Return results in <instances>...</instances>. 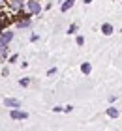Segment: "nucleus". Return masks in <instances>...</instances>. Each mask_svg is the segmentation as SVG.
Here are the masks:
<instances>
[{
  "instance_id": "1",
  "label": "nucleus",
  "mask_w": 122,
  "mask_h": 131,
  "mask_svg": "<svg viewBox=\"0 0 122 131\" xmlns=\"http://www.w3.org/2000/svg\"><path fill=\"white\" fill-rule=\"evenodd\" d=\"M24 11H28L32 17H36V15H40L41 11H43V6H41L40 0H26V2H24Z\"/></svg>"
},
{
  "instance_id": "2",
  "label": "nucleus",
  "mask_w": 122,
  "mask_h": 131,
  "mask_svg": "<svg viewBox=\"0 0 122 131\" xmlns=\"http://www.w3.org/2000/svg\"><path fill=\"white\" fill-rule=\"evenodd\" d=\"M24 2H26V0H8V2H6V9H8L11 15L21 13V11H24Z\"/></svg>"
},
{
  "instance_id": "3",
  "label": "nucleus",
  "mask_w": 122,
  "mask_h": 131,
  "mask_svg": "<svg viewBox=\"0 0 122 131\" xmlns=\"http://www.w3.org/2000/svg\"><path fill=\"white\" fill-rule=\"evenodd\" d=\"M10 118L13 122H21V120H26L28 118V112L23 111V109H11L10 111Z\"/></svg>"
},
{
  "instance_id": "4",
  "label": "nucleus",
  "mask_w": 122,
  "mask_h": 131,
  "mask_svg": "<svg viewBox=\"0 0 122 131\" xmlns=\"http://www.w3.org/2000/svg\"><path fill=\"white\" fill-rule=\"evenodd\" d=\"M15 38V32H11L10 28H6V30L0 32V45H10L11 41Z\"/></svg>"
},
{
  "instance_id": "5",
  "label": "nucleus",
  "mask_w": 122,
  "mask_h": 131,
  "mask_svg": "<svg viewBox=\"0 0 122 131\" xmlns=\"http://www.w3.org/2000/svg\"><path fill=\"white\" fill-rule=\"evenodd\" d=\"M4 107H8V109H21L23 103H21V99H17V97H4Z\"/></svg>"
},
{
  "instance_id": "6",
  "label": "nucleus",
  "mask_w": 122,
  "mask_h": 131,
  "mask_svg": "<svg viewBox=\"0 0 122 131\" xmlns=\"http://www.w3.org/2000/svg\"><path fill=\"white\" fill-rule=\"evenodd\" d=\"M58 2H60V11H62V13H68L73 6H75L77 0H58Z\"/></svg>"
},
{
  "instance_id": "7",
  "label": "nucleus",
  "mask_w": 122,
  "mask_h": 131,
  "mask_svg": "<svg viewBox=\"0 0 122 131\" xmlns=\"http://www.w3.org/2000/svg\"><path fill=\"white\" fill-rule=\"evenodd\" d=\"M100 32L103 36H113L115 34V26L111 25V23H103V25L100 26Z\"/></svg>"
},
{
  "instance_id": "8",
  "label": "nucleus",
  "mask_w": 122,
  "mask_h": 131,
  "mask_svg": "<svg viewBox=\"0 0 122 131\" xmlns=\"http://www.w3.org/2000/svg\"><path fill=\"white\" fill-rule=\"evenodd\" d=\"M10 56V45H0V62H6Z\"/></svg>"
},
{
  "instance_id": "9",
  "label": "nucleus",
  "mask_w": 122,
  "mask_h": 131,
  "mask_svg": "<svg viewBox=\"0 0 122 131\" xmlns=\"http://www.w3.org/2000/svg\"><path fill=\"white\" fill-rule=\"evenodd\" d=\"M105 114H107L109 118H113V120H117V118H118V114H120V111L117 109V107H107Z\"/></svg>"
},
{
  "instance_id": "10",
  "label": "nucleus",
  "mask_w": 122,
  "mask_h": 131,
  "mask_svg": "<svg viewBox=\"0 0 122 131\" xmlns=\"http://www.w3.org/2000/svg\"><path fill=\"white\" fill-rule=\"evenodd\" d=\"M81 73L85 77H88L90 73H92V64H90V62H83L81 64Z\"/></svg>"
},
{
  "instance_id": "11",
  "label": "nucleus",
  "mask_w": 122,
  "mask_h": 131,
  "mask_svg": "<svg viewBox=\"0 0 122 131\" xmlns=\"http://www.w3.org/2000/svg\"><path fill=\"white\" fill-rule=\"evenodd\" d=\"M77 32H79V25H77V23H71V25L68 26V30H66L68 36H75Z\"/></svg>"
},
{
  "instance_id": "12",
  "label": "nucleus",
  "mask_w": 122,
  "mask_h": 131,
  "mask_svg": "<svg viewBox=\"0 0 122 131\" xmlns=\"http://www.w3.org/2000/svg\"><path fill=\"white\" fill-rule=\"evenodd\" d=\"M30 82H32V81H30V77H23V79H19V86L21 88H28Z\"/></svg>"
},
{
  "instance_id": "13",
  "label": "nucleus",
  "mask_w": 122,
  "mask_h": 131,
  "mask_svg": "<svg viewBox=\"0 0 122 131\" xmlns=\"http://www.w3.org/2000/svg\"><path fill=\"white\" fill-rule=\"evenodd\" d=\"M75 45H77V47H83V45H85V36L75 34Z\"/></svg>"
},
{
  "instance_id": "14",
  "label": "nucleus",
  "mask_w": 122,
  "mask_h": 131,
  "mask_svg": "<svg viewBox=\"0 0 122 131\" xmlns=\"http://www.w3.org/2000/svg\"><path fill=\"white\" fill-rule=\"evenodd\" d=\"M17 60H19V52H13V54L8 56V60H6V62H8V64H15Z\"/></svg>"
},
{
  "instance_id": "15",
  "label": "nucleus",
  "mask_w": 122,
  "mask_h": 131,
  "mask_svg": "<svg viewBox=\"0 0 122 131\" xmlns=\"http://www.w3.org/2000/svg\"><path fill=\"white\" fill-rule=\"evenodd\" d=\"M57 73H58V69H57V66H54V68H49V69H47L45 75H47V77H53V75H57Z\"/></svg>"
},
{
  "instance_id": "16",
  "label": "nucleus",
  "mask_w": 122,
  "mask_h": 131,
  "mask_svg": "<svg viewBox=\"0 0 122 131\" xmlns=\"http://www.w3.org/2000/svg\"><path fill=\"white\" fill-rule=\"evenodd\" d=\"M71 111H73V105H62V112H68L70 114Z\"/></svg>"
},
{
  "instance_id": "17",
  "label": "nucleus",
  "mask_w": 122,
  "mask_h": 131,
  "mask_svg": "<svg viewBox=\"0 0 122 131\" xmlns=\"http://www.w3.org/2000/svg\"><path fill=\"white\" fill-rule=\"evenodd\" d=\"M30 41H32V43H38V41H40V36H38V34H32V36H30Z\"/></svg>"
},
{
  "instance_id": "18",
  "label": "nucleus",
  "mask_w": 122,
  "mask_h": 131,
  "mask_svg": "<svg viewBox=\"0 0 122 131\" xmlns=\"http://www.w3.org/2000/svg\"><path fill=\"white\" fill-rule=\"evenodd\" d=\"M8 75H10V68L4 66V68H2V77H8Z\"/></svg>"
},
{
  "instance_id": "19",
  "label": "nucleus",
  "mask_w": 122,
  "mask_h": 131,
  "mask_svg": "<svg viewBox=\"0 0 122 131\" xmlns=\"http://www.w3.org/2000/svg\"><path fill=\"white\" fill-rule=\"evenodd\" d=\"M53 112H62V105H54L53 107Z\"/></svg>"
},
{
  "instance_id": "20",
  "label": "nucleus",
  "mask_w": 122,
  "mask_h": 131,
  "mask_svg": "<svg viewBox=\"0 0 122 131\" xmlns=\"http://www.w3.org/2000/svg\"><path fill=\"white\" fill-rule=\"evenodd\" d=\"M107 101H109V105H113L115 101H117V96H109V97H107Z\"/></svg>"
},
{
  "instance_id": "21",
  "label": "nucleus",
  "mask_w": 122,
  "mask_h": 131,
  "mask_svg": "<svg viewBox=\"0 0 122 131\" xmlns=\"http://www.w3.org/2000/svg\"><path fill=\"white\" fill-rule=\"evenodd\" d=\"M6 2H8V0H0V11L6 9Z\"/></svg>"
},
{
  "instance_id": "22",
  "label": "nucleus",
  "mask_w": 122,
  "mask_h": 131,
  "mask_svg": "<svg viewBox=\"0 0 122 131\" xmlns=\"http://www.w3.org/2000/svg\"><path fill=\"white\" fill-rule=\"evenodd\" d=\"M51 8H53V4H51V2H47V4L43 6V9H51Z\"/></svg>"
},
{
  "instance_id": "23",
  "label": "nucleus",
  "mask_w": 122,
  "mask_h": 131,
  "mask_svg": "<svg viewBox=\"0 0 122 131\" xmlns=\"http://www.w3.org/2000/svg\"><path fill=\"white\" fill-rule=\"evenodd\" d=\"M19 66H21V68H23V69H26V68H28V62H21Z\"/></svg>"
},
{
  "instance_id": "24",
  "label": "nucleus",
  "mask_w": 122,
  "mask_h": 131,
  "mask_svg": "<svg viewBox=\"0 0 122 131\" xmlns=\"http://www.w3.org/2000/svg\"><path fill=\"white\" fill-rule=\"evenodd\" d=\"M83 2H85V4H92L94 0H83Z\"/></svg>"
},
{
  "instance_id": "25",
  "label": "nucleus",
  "mask_w": 122,
  "mask_h": 131,
  "mask_svg": "<svg viewBox=\"0 0 122 131\" xmlns=\"http://www.w3.org/2000/svg\"><path fill=\"white\" fill-rule=\"evenodd\" d=\"M120 34H122V28H120Z\"/></svg>"
},
{
  "instance_id": "26",
  "label": "nucleus",
  "mask_w": 122,
  "mask_h": 131,
  "mask_svg": "<svg viewBox=\"0 0 122 131\" xmlns=\"http://www.w3.org/2000/svg\"><path fill=\"white\" fill-rule=\"evenodd\" d=\"M117 131H118V129H117Z\"/></svg>"
}]
</instances>
